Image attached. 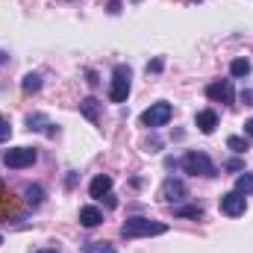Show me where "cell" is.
Wrapping results in <instances>:
<instances>
[{"mask_svg": "<svg viewBox=\"0 0 253 253\" xmlns=\"http://www.w3.org/2000/svg\"><path fill=\"white\" fill-rule=\"evenodd\" d=\"M236 191L239 194H253V174H239V180H236Z\"/></svg>", "mask_w": 253, "mask_h": 253, "instance_id": "9a60e30c", "label": "cell"}, {"mask_svg": "<svg viewBox=\"0 0 253 253\" xmlns=\"http://www.w3.org/2000/svg\"><path fill=\"white\" fill-rule=\"evenodd\" d=\"M245 132H248V135H251V138H253V118H251V121H248V124H245Z\"/></svg>", "mask_w": 253, "mask_h": 253, "instance_id": "603a6c76", "label": "cell"}, {"mask_svg": "<svg viewBox=\"0 0 253 253\" xmlns=\"http://www.w3.org/2000/svg\"><path fill=\"white\" fill-rule=\"evenodd\" d=\"M100 221H103V212H100L97 206H83V209H80V224H83V227L91 230V227H97Z\"/></svg>", "mask_w": 253, "mask_h": 253, "instance_id": "30bf717a", "label": "cell"}, {"mask_svg": "<svg viewBox=\"0 0 253 253\" xmlns=\"http://www.w3.org/2000/svg\"><path fill=\"white\" fill-rule=\"evenodd\" d=\"M24 197H27V203H30V206H42L44 191L39 189V186H27V189H24Z\"/></svg>", "mask_w": 253, "mask_h": 253, "instance_id": "5bb4252c", "label": "cell"}, {"mask_svg": "<svg viewBox=\"0 0 253 253\" xmlns=\"http://www.w3.org/2000/svg\"><path fill=\"white\" fill-rule=\"evenodd\" d=\"M245 209H248L245 194H239V191H227V194H221V212H224V215L239 218V215H245Z\"/></svg>", "mask_w": 253, "mask_h": 253, "instance_id": "52a82bcc", "label": "cell"}, {"mask_svg": "<svg viewBox=\"0 0 253 253\" xmlns=\"http://www.w3.org/2000/svg\"><path fill=\"white\" fill-rule=\"evenodd\" d=\"M174 118V106L168 100H159V103H150V109L141 112V124L144 126H162Z\"/></svg>", "mask_w": 253, "mask_h": 253, "instance_id": "277c9868", "label": "cell"}, {"mask_svg": "<svg viewBox=\"0 0 253 253\" xmlns=\"http://www.w3.org/2000/svg\"><path fill=\"white\" fill-rule=\"evenodd\" d=\"M230 74H233V77H248V74H251V62H248V59H233V62H230Z\"/></svg>", "mask_w": 253, "mask_h": 253, "instance_id": "e0dca14e", "label": "cell"}, {"mask_svg": "<svg viewBox=\"0 0 253 253\" xmlns=\"http://www.w3.org/2000/svg\"><path fill=\"white\" fill-rule=\"evenodd\" d=\"M159 68H162V59H153V62L147 65V71H159Z\"/></svg>", "mask_w": 253, "mask_h": 253, "instance_id": "7402d4cb", "label": "cell"}, {"mask_svg": "<svg viewBox=\"0 0 253 253\" xmlns=\"http://www.w3.org/2000/svg\"><path fill=\"white\" fill-rule=\"evenodd\" d=\"M129 80H132V71L126 65H118L112 71V83H109V100L112 103H124L129 97Z\"/></svg>", "mask_w": 253, "mask_h": 253, "instance_id": "3957f363", "label": "cell"}, {"mask_svg": "<svg viewBox=\"0 0 253 253\" xmlns=\"http://www.w3.org/2000/svg\"><path fill=\"white\" fill-rule=\"evenodd\" d=\"M168 224L162 221H150V218H126L121 227L124 239H147V236H165Z\"/></svg>", "mask_w": 253, "mask_h": 253, "instance_id": "6da1fadb", "label": "cell"}, {"mask_svg": "<svg viewBox=\"0 0 253 253\" xmlns=\"http://www.w3.org/2000/svg\"><path fill=\"white\" fill-rule=\"evenodd\" d=\"M21 88H24L27 94L39 91V88H42V77H39V74H27V77H24V83H21Z\"/></svg>", "mask_w": 253, "mask_h": 253, "instance_id": "2e32d148", "label": "cell"}, {"mask_svg": "<svg viewBox=\"0 0 253 253\" xmlns=\"http://www.w3.org/2000/svg\"><path fill=\"white\" fill-rule=\"evenodd\" d=\"M3 162L9 168H27V165L36 162V150L33 147H12V150L3 153Z\"/></svg>", "mask_w": 253, "mask_h": 253, "instance_id": "8992f818", "label": "cell"}, {"mask_svg": "<svg viewBox=\"0 0 253 253\" xmlns=\"http://www.w3.org/2000/svg\"><path fill=\"white\" fill-rule=\"evenodd\" d=\"M227 147H230V150H236V153H245V150H248V141H245V138H239V135H230V138H227Z\"/></svg>", "mask_w": 253, "mask_h": 253, "instance_id": "d6986e66", "label": "cell"}, {"mask_svg": "<svg viewBox=\"0 0 253 253\" xmlns=\"http://www.w3.org/2000/svg\"><path fill=\"white\" fill-rule=\"evenodd\" d=\"M27 126L36 129V132H47V135H53V129H47V126H53L47 115H30V118H27Z\"/></svg>", "mask_w": 253, "mask_h": 253, "instance_id": "7c38bea8", "label": "cell"}, {"mask_svg": "<svg viewBox=\"0 0 253 253\" xmlns=\"http://www.w3.org/2000/svg\"><path fill=\"white\" fill-rule=\"evenodd\" d=\"M186 194H189L186 186H183L180 180H174V177H171V180H165V183H162V189H159V197H162L165 203H180Z\"/></svg>", "mask_w": 253, "mask_h": 253, "instance_id": "ba28073f", "label": "cell"}, {"mask_svg": "<svg viewBox=\"0 0 253 253\" xmlns=\"http://www.w3.org/2000/svg\"><path fill=\"white\" fill-rule=\"evenodd\" d=\"M0 245H3V236H0Z\"/></svg>", "mask_w": 253, "mask_h": 253, "instance_id": "484cf974", "label": "cell"}, {"mask_svg": "<svg viewBox=\"0 0 253 253\" xmlns=\"http://www.w3.org/2000/svg\"><path fill=\"white\" fill-rule=\"evenodd\" d=\"M9 135H12V124L6 118H0V141H9Z\"/></svg>", "mask_w": 253, "mask_h": 253, "instance_id": "44dd1931", "label": "cell"}, {"mask_svg": "<svg viewBox=\"0 0 253 253\" xmlns=\"http://www.w3.org/2000/svg\"><path fill=\"white\" fill-rule=\"evenodd\" d=\"M80 112H83L88 121H94V124H97V100H94V97H85V100L80 103Z\"/></svg>", "mask_w": 253, "mask_h": 253, "instance_id": "4fadbf2b", "label": "cell"}, {"mask_svg": "<svg viewBox=\"0 0 253 253\" xmlns=\"http://www.w3.org/2000/svg\"><path fill=\"white\" fill-rule=\"evenodd\" d=\"M206 97L218 100V103H233V97H236L233 80H215V83H209L206 85Z\"/></svg>", "mask_w": 253, "mask_h": 253, "instance_id": "5b68a950", "label": "cell"}, {"mask_svg": "<svg viewBox=\"0 0 253 253\" xmlns=\"http://www.w3.org/2000/svg\"><path fill=\"white\" fill-rule=\"evenodd\" d=\"M85 251H88V253H115V248H109L106 242H88V245H85Z\"/></svg>", "mask_w": 253, "mask_h": 253, "instance_id": "ffe728a7", "label": "cell"}, {"mask_svg": "<svg viewBox=\"0 0 253 253\" xmlns=\"http://www.w3.org/2000/svg\"><path fill=\"white\" fill-rule=\"evenodd\" d=\"M174 215L177 218H203V209L200 206H177Z\"/></svg>", "mask_w": 253, "mask_h": 253, "instance_id": "ac0fdd59", "label": "cell"}, {"mask_svg": "<svg viewBox=\"0 0 253 253\" xmlns=\"http://www.w3.org/2000/svg\"><path fill=\"white\" fill-rule=\"evenodd\" d=\"M88 191H91V197H103V194H109V191H112V177H106V174L94 177L91 186H88Z\"/></svg>", "mask_w": 253, "mask_h": 253, "instance_id": "8fae6325", "label": "cell"}, {"mask_svg": "<svg viewBox=\"0 0 253 253\" xmlns=\"http://www.w3.org/2000/svg\"><path fill=\"white\" fill-rule=\"evenodd\" d=\"M39 253H56V251H39Z\"/></svg>", "mask_w": 253, "mask_h": 253, "instance_id": "d4e9b609", "label": "cell"}, {"mask_svg": "<svg viewBox=\"0 0 253 253\" xmlns=\"http://www.w3.org/2000/svg\"><path fill=\"white\" fill-rule=\"evenodd\" d=\"M194 124H197V129H200L203 135H212L215 126H218V112H215V109H200V112L194 115Z\"/></svg>", "mask_w": 253, "mask_h": 253, "instance_id": "9c48e42d", "label": "cell"}, {"mask_svg": "<svg viewBox=\"0 0 253 253\" xmlns=\"http://www.w3.org/2000/svg\"><path fill=\"white\" fill-rule=\"evenodd\" d=\"M6 62V53H3V50H0V65Z\"/></svg>", "mask_w": 253, "mask_h": 253, "instance_id": "cb8c5ba5", "label": "cell"}, {"mask_svg": "<svg viewBox=\"0 0 253 253\" xmlns=\"http://www.w3.org/2000/svg\"><path fill=\"white\" fill-rule=\"evenodd\" d=\"M183 171L191 177H218V168L212 165V159L206 153H197V150L183 156Z\"/></svg>", "mask_w": 253, "mask_h": 253, "instance_id": "7a4b0ae2", "label": "cell"}]
</instances>
